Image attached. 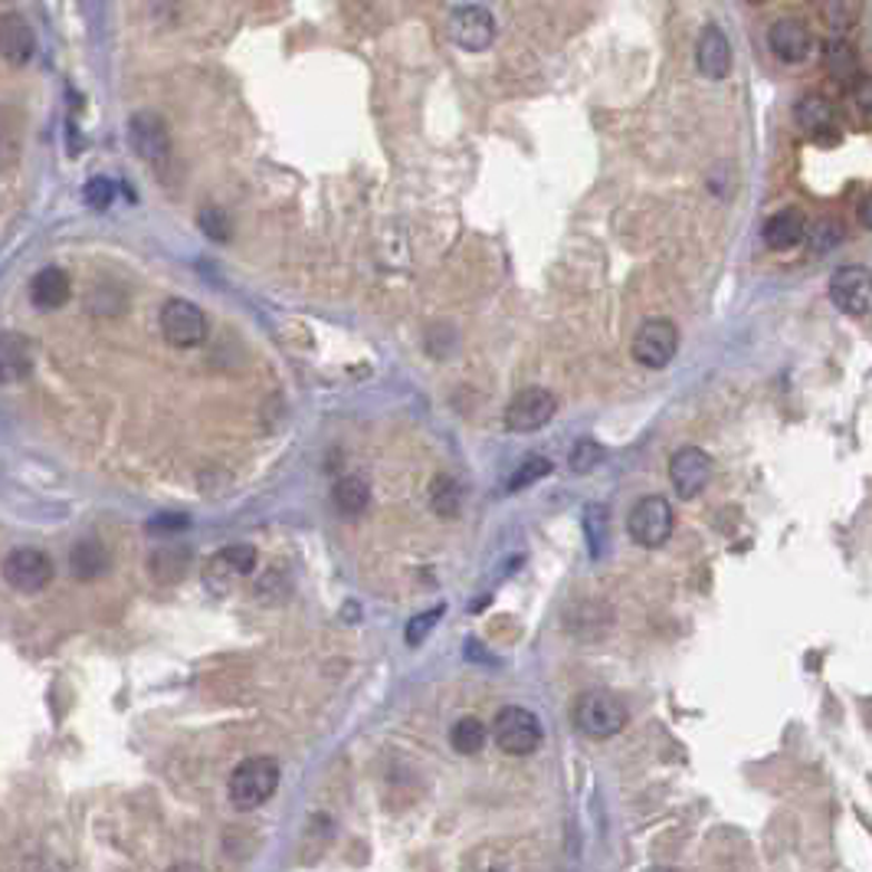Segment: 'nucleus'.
<instances>
[{
  "label": "nucleus",
  "instance_id": "nucleus-36",
  "mask_svg": "<svg viewBox=\"0 0 872 872\" xmlns=\"http://www.w3.org/2000/svg\"><path fill=\"white\" fill-rule=\"evenodd\" d=\"M860 221H863V227H870L872 231V194L860 204Z\"/></svg>",
  "mask_w": 872,
  "mask_h": 872
},
{
  "label": "nucleus",
  "instance_id": "nucleus-27",
  "mask_svg": "<svg viewBox=\"0 0 872 872\" xmlns=\"http://www.w3.org/2000/svg\"><path fill=\"white\" fill-rule=\"evenodd\" d=\"M551 472V463L545 460V457H538V453H531V457H525V463L516 469V476L509 479V492H519L525 486H531V482H538V479H545Z\"/></svg>",
  "mask_w": 872,
  "mask_h": 872
},
{
  "label": "nucleus",
  "instance_id": "nucleus-14",
  "mask_svg": "<svg viewBox=\"0 0 872 872\" xmlns=\"http://www.w3.org/2000/svg\"><path fill=\"white\" fill-rule=\"evenodd\" d=\"M696 66L705 79H725L732 72V43L722 27L708 23L696 43Z\"/></svg>",
  "mask_w": 872,
  "mask_h": 872
},
{
  "label": "nucleus",
  "instance_id": "nucleus-3",
  "mask_svg": "<svg viewBox=\"0 0 872 872\" xmlns=\"http://www.w3.org/2000/svg\"><path fill=\"white\" fill-rule=\"evenodd\" d=\"M575 725L590 738H614L627 725V708L610 693H584L575 702Z\"/></svg>",
  "mask_w": 872,
  "mask_h": 872
},
{
  "label": "nucleus",
  "instance_id": "nucleus-21",
  "mask_svg": "<svg viewBox=\"0 0 872 872\" xmlns=\"http://www.w3.org/2000/svg\"><path fill=\"white\" fill-rule=\"evenodd\" d=\"M486 742H489V728L472 715H466L450 728V745L457 755H479L486 748Z\"/></svg>",
  "mask_w": 872,
  "mask_h": 872
},
{
  "label": "nucleus",
  "instance_id": "nucleus-17",
  "mask_svg": "<svg viewBox=\"0 0 872 872\" xmlns=\"http://www.w3.org/2000/svg\"><path fill=\"white\" fill-rule=\"evenodd\" d=\"M794 118H797L801 131H807L811 138H823V135L836 131V109H833L830 99L820 96V92L801 96V102H797V109H794Z\"/></svg>",
  "mask_w": 872,
  "mask_h": 872
},
{
  "label": "nucleus",
  "instance_id": "nucleus-28",
  "mask_svg": "<svg viewBox=\"0 0 872 872\" xmlns=\"http://www.w3.org/2000/svg\"><path fill=\"white\" fill-rule=\"evenodd\" d=\"M82 200L92 207V210H109L112 200H116V184L109 177H92L82 190Z\"/></svg>",
  "mask_w": 872,
  "mask_h": 872
},
{
  "label": "nucleus",
  "instance_id": "nucleus-26",
  "mask_svg": "<svg viewBox=\"0 0 872 872\" xmlns=\"http://www.w3.org/2000/svg\"><path fill=\"white\" fill-rule=\"evenodd\" d=\"M430 502H433V509H437L440 516H457V512H460V486H457L453 479L440 476V479L433 482Z\"/></svg>",
  "mask_w": 872,
  "mask_h": 872
},
{
  "label": "nucleus",
  "instance_id": "nucleus-19",
  "mask_svg": "<svg viewBox=\"0 0 872 872\" xmlns=\"http://www.w3.org/2000/svg\"><path fill=\"white\" fill-rule=\"evenodd\" d=\"M69 571L76 581H96L109 571V551L102 541L96 538H86L79 541L72 551H69Z\"/></svg>",
  "mask_w": 872,
  "mask_h": 872
},
{
  "label": "nucleus",
  "instance_id": "nucleus-11",
  "mask_svg": "<svg viewBox=\"0 0 872 872\" xmlns=\"http://www.w3.org/2000/svg\"><path fill=\"white\" fill-rule=\"evenodd\" d=\"M830 298L846 315H870L872 312V270L866 266H843L830 280Z\"/></svg>",
  "mask_w": 872,
  "mask_h": 872
},
{
  "label": "nucleus",
  "instance_id": "nucleus-30",
  "mask_svg": "<svg viewBox=\"0 0 872 872\" xmlns=\"http://www.w3.org/2000/svg\"><path fill=\"white\" fill-rule=\"evenodd\" d=\"M447 614V607H433V610H427V614H420V617H413L408 624V643L410 646H420V643L430 637V630L440 624V617Z\"/></svg>",
  "mask_w": 872,
  "mask_h": 872
},
{
  "label": "nucleus",
  "instance_id": "nucleus-8",
  "mask_svg": "<svg viewBox=\"0 0 872 872\" xmlns=\"http://www.w3.org/2000/svg\"><path fill=\"white\" fill-rule=\"evenodd\" d=\"M634 357L637 364L659 371L666 368L679 351V329L669 319H646L634 335Z\"/></svg>",
  "mask_w": 872,
  "mask_h": 872
},
{
  "label": "nucleus",
  "instance_id": "nucleus-7",
  "mask_svg": "<svg viewBox=\"0 0 872 872\" xmlns=\"http://www.w3.org/2000/svg\"><path fill=\"white\" fill-rule=\"evenodd\" d=\"M53 558L40 548H13L3 558V581L17 594H40L53 581Z\"/></svg>",
  "mask_w": 872,
  "mask_h": 872
},
{
  "label": "nucleus",
  "instance_id": "nucleus-15",
  "mask_svg": "<svg viewBox=\"0 0 872 872\" xmlns=\"http://www.w3.org/2000/svg\"><path fill=\"white\" fill-rule=\"evenodd\" d=\"M0 50H3V59L10 66H27L33 53H37V37H33V27L27 23V17L7 10L3 20H0Z\"/></svg>",
  "mask_w": 872,
  "mask_h": 872
},
{
  "label": "nucleus",
  "instance_id": "nucleus-12",
  "mask_svg": "<svg viewBox=\"0 0 872 872\" xmlns=\"http://www.w3.org/2000/svg\"><path fill=\"white\" fill-rule=\"evenodd\" d=\"M712 479V460L705 450L698 447H683L673 453L669 460V482L679 492V499H696L698 492L708 486Z\"/></svg>",
  "mask_w": 872,
  "mask_h": 872
},
{
  "label": "nucleus",
  "instance_id": "nucleus-23",
  "mask_svg": "<svg viewBox=\"0 0 872 872\" xmlns=\"http://www.w3.org/2000/svg\"><path fill=\"white\" fill-rule=\"evenodd\" d=\"M256 561H259V555H256L253 545H227V548H221V551L214 555L210 568H217V571H224V575H231V578L233 575L243 578V575L256 571Z\"/></svg>",
  "mask_w": 872,
  "mask_h": 872
},
{
  "label": "nucleus",
  "instance_id": "nucleus-1",
  "mask_svg": "<svg viewBox=\"0 0 872 872\" xmlns=\"http://www.w3.org/2000/svg\"><path fill=\"white\" fill-rule=\"evenodd\" d=\"M280 777H283V771H280L276 757L253 755L239 761L236 771L231 774V804L243 814L263 807L276 794Z\"/></svg>",
  "mask_w": 872,
  "mask_h": 872
},
{
  "label": "nucleus",
  "instance_id": "nucleus-29",
  "mask_svg": "<svg viewBox=\"0 0 872 872\" xmlns=\"http://www.w3.org/2000/svg\"><path fill=\"white\" fill-rule=\"evenodd\" d=\"M200 231L217 243H227L231 239V221L221 207H204L200 210Z\"/></svg>",
  "mask_w": 872,
  "mask_h": 872
},
{
  "label": "nucleus",
  "instance_id": "nucleus-25",
  "mask_svg": "<svg viewBox=\"0 0 872 872\" xmlns=\"http://www.w3.org/2000/svg\"><path fill=\"white\" fill-rule=\"evenodd\" d=\"M823 62H826L833 79H856L860 66H856V53H853V47L846 40H830Z\"/></svg>",
  "mask_w": 872,
  "mask_h": 872
},
{
  "label": "nucleus",
  "instance_id": "nucleus-34",
  "mask_svg": "<svg viewBox=\"0 0 872 872\" xmlns=\"http://www.w3.org/2000/svg\"><path fill=\"white\" fill-rule=\"evenodd\" d=\"M826 23L833 30H843L846 27V0H826V10H823Z\"/></svg>",
  "mask_w": 872,
  "mask_h": 872
},
{
  "label": "nucleus",
  "instance_id": "nucleus-31",
  "mask_svg": "<svg viewBox=\"0 0 872 872\" xmlns=\"http://www.w3.org/2000/svg\"><path fill=\"white\" fill-rule=\"evenodd\" d=\"M853 109L866 125H872V76H856L853 79Z\"/></svg>",
  "mask_w": 872,
  "mask_h": 872
},
{
  "label": "nucleus",
  "instance_id": "nucleus-20",
  "mask_svg": "<svg viewBox=\"0 0 872 872\" xmlns=\"http://www.w3.org/2000/svg\"><path fill=\"white\" fill-rule=\"evenodd\" d=\"M30 349L33 345L23 335L3 332V339H0V374H3V381H20V378L30 374V368H33V351Z\"/></svg>",
  "mask_w": 872,
  "mask_h": 872
},
{
  "label": "nucleus",
  "instance_id": "nucleus-33",
  "mask_svg": "<svg viewBox=\"0 0 872 872\" xmlns=\"http://www.w3.org/2000/svg\"><path fill=\"white\" fill-rule=\"evenodd\" d=\"M843 239V231H840V224L836 221H820L811 233V243H814V253H826V249H833L836 243Z\"/></svg>",
  "mask_w": 872,
  "mask_h": 872
},
{
  "label": "nucleus",
  "instance_id": "nucleus-16",
  "mask_svg": "<svg viewBox=\"0 0 872 872\" xmlns=\"http://www.w3.org/2000/svg\"><path fill=\"white\" fill-rule=\"evenodd\" d=\"M69 295H72V283H69V276H66L59 266H43V270L30 280V302H33L37 308H43V312L66 305Z\"/></svg>",
  "mask_w": 872,
  "mask_h": 872
},
{
  "label": "nucleus",
  "instance_id": "nucleus-4",
  "mask_svg": "<svg viewBox=\"0 0 872 872\" xmlns=\"http://www.w3.org/2000/svg\"><path fill=\"white\" fill-rule=\"evenodd\" d=\"M128 141L135 155L155 172H161L172 161V131L158 112H135L128 118Z\"/></svg>",
  "mask_w": 872,
  "mask_h": 872
},
{
  "label": "nucleus",
  "instance_id": "nucleus-35",
  "mask_svg": "<svg viewBox=\"0 0 872 872\" xmlns=\"http://www.w3.org/2000/svg\"><path fill=\"white\" fill-rule=\"evenodd\" d=\"M151 528H158V531H165V528H187V519H184V516H175V519H155Z\"/></svg>",
  "mask_w": 872,
  "mask_h": 872
},
{
  "label": "nucleus",
  "instance_id": "nucleus-37",
  "mask_svg": "<svg viewBox=\"0 0 872 872\" xmlns=\"http://www.w3.org/2000/svg\"><path fill=\"white\" fill-rule=\"evenodd\" d=\"M748 3H764V0H748Z\"/></svg>",
  "mask_w": 872,
  "mask_h": 872
},
{
  "label": "nucleus",
  "instance_id": "nucleus-2",
  "mask_svg": "<svg viewBox=\"0 0 872 872\" xmlns=\"http://www.w3.org/2000/svg\"><path fill=\"white\" fill-rule=\"evenodd\" d=\"M492 738H496V745H499L506 755H531V752L541 745V722H538L535 712H528L522 705H506V708L496 715Z\"/></svg>",
  "mask_w": 872,
  "mask_h": 872
},
{
  "label": "nucleus",
  "instance_id": "nucleus-5",
  "mask_svg": "<svg viewBox=\"0 0 872 872\" xmlns=\"http://www.w3.org/2000/svg\"><path fill=\"white\" fill-rule=\"evenodd\" d=\"M673 525H676L673 506H669L663 496H643L640 502L630 509L627 531H630V538H634L640 548H659V545L669 541Z\"/></svg>",
  "mask_w": 872,
  "mask_h": 872
},
{
  "label": "nucleus",
  "instance_id": "nucleus-22",
  "mask_svg": "<svg viewBox=\"0 0 872 872\" xmlns=\"http://www.w3.org/2000/svg\"><path fill=\"white\" fill-rule=\"evenodd\" d=\"M332 499H335L339 512H345V516H361V512L368 509V502H371V489H368L364 479H357V476H345V479L335 482Z\"/></svg>",
  "mask_w": 872,
  "mask_h": 872
},
{
  "label": "nucleus",
  "instance_id": "nucleus-13",
  "mask_svg": "<svg viewBox=\"0 0 872 872\" xmlns=\"http://www.w3.org/2000/svg\"><path fill=\"white\" fill-rule=\"evenodd\" d=\"M767 43H771L774 57L781 59V62L797 66V62H804V59L811 57V50H814V33H811V27H807L804 20H797V17H781V20L771 27Z\"/></svg>",
  "mask_w": 872,
  "mask_h": 872
},
{
  "label": "nucleus",
  "instance_id": "nucleus-18",
  "mask_svg": "<svg viewBox=\"0 0 872 872\" xmlns=\"http://www.w3.org/2000/svg\"><path fill=\"white\" fill-rule=\"evenodd\" d=\"M804 236H807V217H804L797 207L777 210V214L767 217V224H764V243H767L771 249H791V246H797Z\"/></svg>",
  "mask_w": 872,
  "mask_h": 872
},
{
  "label": "nucleus",
  "instance_id": "nucleus-10",
  "mask_svg": "<svg viewBox=\"0 0 872 872\" xmlns=\"http://www.w3.org/2000/svg\"><path fill=\"white\" fill-rule=\"evenodd\" d=\"M558 413V401L551 391L545 388H525L512 398V404L506 408V430L512 433H535L545 423H551V417Z\"/></svg>",
  "mask_w": 872,
  "mask_h": 872
},
{
  "label": "nucleus",
  "instance_id": "nucleus-24",
  "mask_svg": "<svg viewBox=\"0 0 872 872\" xmlns=\"http://www.w3.org/2000/svg\"><path fill=\"white\" fill-rule=\"evenodd\" d=\"M581 522H584V535H587L590 558H600V555H604L607 531H610V512H607V506H600V502H587V506H584Z\"/></svg>",
  "mask_w": 872,
  "mask_h": 872
},
{
  "label": "nucleus",
  "instance_id": "nucleus-32",
  "mask_svg": "<svg viewBox=\"0 0 872 872\" xmlns=\"http://www.w3.org/2000/svg\"><path fill=\"white\" fill-rule=\"evenodd\" d=\"M604 460V450L594 443V440H581L575 450H571V469L575 472H590L594 466H600Z\"/></svg>",
  "mask_w": 872,
  "mask_h": 872
},
{
  "label": "nucleus",
  "instance_id": "nucleus-6",
  "mask_svg": "<svg viewBox=\"0 0 872 872\" xmlns=\"http://www.w3.org/2000/svg\"><path fill=\"white\" fill-rule=\"evenodd\" d=\"M207 315L187 302V298H168L161 308V335L172 349H197L207 339Z\"/></svg>",
  "mask_w": 872,
  "mask_h": 872
},
{
  "label": "nucleus",
  "instance_id": "nucleus-9",
  "mask_svg": "<svg viewBox=\"0 0 872 872\" xmlns=\"http://www.w3.org/2000/svg\"><path fill=\"white\" fill-rule=\"evenodd\" d=\"M450 37L466 53H482L496 43V20L482 3H466L450 17Z\"/></svg>",
  "mask_w": 872,
  "mask_h": 872
}]
</instances>
